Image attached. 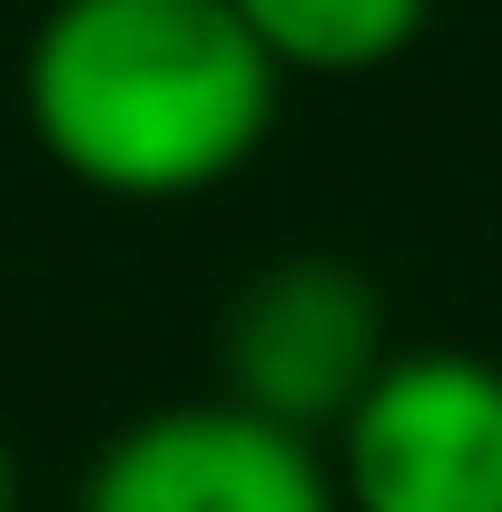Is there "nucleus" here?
<instances>
[{
  "label": "nucleus",
  "mask_w": 502,
  "mask_h": 512,
  "mask_svg": "<svg viewBox=\"0 0 502 512\" xmlns=\"http://www.w3.org/2000/svg\"><path fill=\"white\" fill-rule=\"evenodd\" d=\"M384 355H394L384 345V296L365 286V266H345L325 247L256 266L227 306V325H217L227 394L296 424V434H335V414L375 384Z\"/></svg>",
  "instance_id": "4"
},
{
  "label": "nucleus",
  "mask_w": 502,
  "mask_h": 512,
  "mask_svg": "<svg viewBox=\"0 0 502 512\" xmlns=\"http://www.w3.org/2000/svg\"><path fill=\"white\" fill-rule=\"evenodd\" d=\"M345 512H502V365L394 345L325 434Z\"/></svg>",
  "instance_id": "2"
},
{
  "label": "nucleus",
  "mask_w": 502,
  "mask_h": 512,
  "mask_svg": "<svg viewBox=\"0 0 502 512\" xmlns=\"http://www.w3.org/2000/svg\"><path fill=\"white\" fill-rule=\"evenodd\" d=\"M0 512H20V453H10V434H0Z\"/></svg>",
  "instance_id": "6"
},
{
  "label": "nucleus",
  "mask_w": 502,
  "mask_h": 512,
  "mask_svg": "<svg viewBox=\"0 0 502 512\" xmlns=\"http://www.w3.org/2000/svg\"><path fill=\"white\" fill-rule=\"evenodd\" d=\"M227 10L266 40L286 79H365L434 30V0H227Z\"/></svg>",
  "instance_id": "5"
},
{
  "label": "nucleus",
  "mask_w": 502,
  "mask_h": 512,
  "mask_svg": "<svg viewBox=\"0 0 502 512\" xmlns=\"http://www.w3.org/2000/svg\"><path fill=\"white\" fill-rule=\"evenodd\" d=\"M286 69L227 0H50L20 50V119L69 188L119 207L207 197L276 138Z\"/></svg>",
  "instance_id": "1"
},
{
  "label": "nucleus",
  "mask_w": 502,
  "mask_h": 512,
  "mask_svg": "<svg viewBox=\"0 0 502 512\" xmlns=\"http://www.w3.org/2000/svg\"><path fill=\"white\" fill-rule=\"evenodd\" d=\"M69 512H345L325 434H296L237 394L148 404L79 473Z\"/></svg>",
  "instance_id": "3"
}]
</instances>
